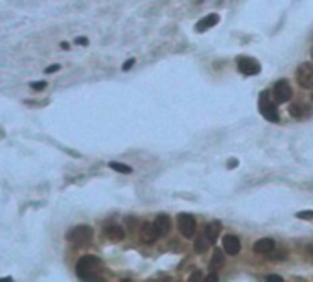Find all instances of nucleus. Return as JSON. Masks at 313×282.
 <instances>
[{
	"mask_svg": "<svg viewBox=\"0 0 313 282\" xmlns=\"http://www.w3.org/2000/svg\"><path fill=\"white\" fill-rule=\"evenodd\" d=\"M101 260L94 255H85L77 260L76 275L81 281H101Z\"/></svg>",
	"mask_w": 313,
	"mask_h": 282,
	"instance_id": "nucleus-1",
	"label": "nucleus"
},
{
	"mask_svg": "<svg viewBox=\"0 0 313 282\" xmlns=\"http://www.w3.org/2000/svg\"><path fill=\"white\" fill-rule=\"evenodd\" d=\"M269 94H271L269 91H262V94H260V100H258L260 115L264 116L267 122L276 124L278 120H280V113H278V109H276L275 102H271Z\"/></svg>",
	"mask_w": 313,
	"mask_h": 282,
	"instance_id": "nucleus-2",
	"label": "nucleus"
},
{
	"mask_svg": "<svg viewBox=\"0 0 313 282\" xmlns=\"http://www.w3.org/2000/svg\"><path fill=\"white\" fill-rule=\"evenodd\" d=\"M92 236H94V231L92 227L89 225H76V227H72V229L67 232V240H69L70 244H87V242H91Z\"/></svg>",
	"mask_w": 313,
	"mask_h": 282,
	"instance_id": "nucleus-3",
	"label": "nucleus"
},
{
	"mask_svg": "<svg viewBox=\"0 0 313 282\" xmlns=\"http://www.w3.org/2000/svg\"><path fill=\"white\" fill-rule=\"evenodd\" d=\"M177 225H179V232L184 238H193L195 231H197V220L193 214L183 212L177 216Z\"/></svg>",
	"mask_w": 313,
	"mask_h": 282,
	"instance_id": "nucleus-4",
	"label": "nucleus"
},
{
	"mask_svg": "<svg viewBox=\"0 0 313 282\" xmlns=\"http://www.w3.org/2000/svg\"><path fill=\"white\" fill-rule=\"evenodd\" d=\"M236 65H238V70H240L243 76H256V74H260V70H262V65H260L258 59L249 57V55H240L236 59Z\"/></svg>",
	"mask_w": 313,
	"mask_h": 282,
	"instance_id": "nucleus-5",
	"label": "nucleus"
},
{
	"mask_svg": "<svg viewBox=\"0 0 313 282\" xmlns=\"http://www.w3.org/2000/svg\"><path fill=\"white\" fill-rule=\"evenodd\" d=\"M297 83L302 89H312L313 87V63H302L295 72Z\"/></svg>",
	"mask_w": 313,
	"mask_h": 282,
	"instance_id": "nucleus-6",
	"label": "nucleus"
},
{
	"mask_svg": "<svg viewBox=\"0 0 313 282\" xmlns=\"http://www.w3.org/2000/svg\"><path fill=\"white\" fill-rule=\"evenodd\" d=\"M273 98H275L276 103H286L289 102L291 96H293V91H291V85L288 83V79H280L273 85Z\"/></svg>",
	"mask_w": 313,
	"mask_h": 282,
	"instance_id": "nucleus-7",
	"label": "nucleus"
},
{
	"mask_svg": "<svg viewBox=\"0 0 313 282\" xmlns=\"http://www.w3.org/2000/svg\"><path fill=\"white\" fill-rule=\"evenodd\" d=\"M140 238H142L144 244H155V242L161 238V234H159V231H157L153 221H144V223H142V227H140Z\"/></svg>",
	"mask_w": 313,
	"mask_h": 282,
	"instance_id": "nucleus-8",
	"label": "nucleus"
},
{
	"mask_svg": "<svg viewBox=\"0 0 313 282\" xmlns=\"http://www.w3.org/2000/svg\"><path fill=\"white\" fill-rule=\"evenodd\" d=\"M223 249H225V255L229 256H236L238 253L241 251V242L236 234H225L223 236Z\"/></svg>",
	"mask_w": 313,
	"mask_h": 282,
	"instance_id": "nucleus-9",
	"label": "nucleus"
},
{
	"mask_svg": "<svg viewBox=\"0 0 313 282\" xmlns=\"http://www.w3.org/2000/svg\"><path fill=\"white\" fill-rule=\"evenodd\" d=\"M103 234H105V238L111 240V242H122L123 238H125V231H123L122 225L111 223V225H105V227H103Z\"/></svg>",
	"mask_w": 313,
	"mask_h": 282,
	"instance_id": "nucleus-10",
	"label": "nucleus"
},
{
	"mask_svg": "<svg viewBox=\"0 0 313 282\" xmlns=\"http://www.w3.org/2000/svg\"><path fill=\"white\" fill-rule=\"evenodd\" d=\"M275 247L276 244L273 238H260V240H256L254 245H252L254 253H258V255H271V253L275 251Z\"/></svg>",
	"mask_w": 313,
	"mask_h": 282,
	"instance_id": "nucleus-11",
	"label": "nucleus"
},
{
	"mask_svg": "<svg viewBox=\"0 0 313 282\" xmlns=\"http://www.w3.org/2000/svg\"><path fill=\"white\" fill-rule=\"evenodd\" d=\"M153 223H155V227H157L161 236H166L169 231H171V218H169L168 214H159Z\"/></svg>",
	"mask_w": 313,
	"mask_h": 282,
	"instance_id": "nucleus-12",
	"label": "nucleus"
},
{
	"mask_svg": "<svg viewBox=\"0 0 313 282\" xmlns=\"http://www.w3.org/2000/svg\"><path fill=\"white\" fill-rule=\"evenodd\" d=\"M217 23H219V15H217V13H210V15L203 17V19H201V21L195 24V30H197L199 33H203V31L214 28Z\"/></svg>",
	"mask_w": 313,
	"mask_h": 282,
	"instance_id": "nucleus-13",
	"label": "nucleus"
},
{
	"mask_svg": "<svg viewBox=\"0 0 313 282\" xmlns=\"http://www.w3.org/2000/svg\"><path fill=\"white\" fill-rule=\"evenodd\" d=\"M219 232H221V223L219 221H210V223L205 225V236L210 240V244H214L216 240H217Z\"/></svg>",
	"mask_w": 313,
	"mask_h": 282,
	"instance_id": "nucleus-14",
	"label": "nucleus"
},
{
	"mask_svg": "<svg viewBox=\"0 0 313 282\" xmlns=\"http://www.w3.org/2000/svg\"><path fill=\"white\" fill-rule=\"evenodd\" d=\"M289 115L293 116V118H297V120H302V118L312 115V109H308L304 103H291Z\"/></svg>",
	"mask_w": 313,
	"mask_h": 282,
	"instance_id": "nucleus-15",
	"label": "nucleus"
},
{
	"mask_svg": "<svg viewBox=\"0 0 313 282\" xmlns=\"http://www.w3.org/2000/svg\"><path fill=\"white\" fill-rule=\"evenodd\" d=\"M223 253L225 249H216L214 255H212V258H210V269H219L223 266V262H225V256H223Z\"/></svg>",
	"mask_w": 313,
	"mask_h": 282,
	"instance_id": "nucleus-16",
	"label": "nucleus"
},
{
	"mask_svg": "<svg viewBox=\"0 0 313 282\" xmlns=\"http://www.w3.org/2000/svg\"><path fill=\"white\" fill-rule=\"evenodd\" d=\"M208 245H210V240L203 234V236H199L195 242H193V249H195V253H205L206 249H208Z\"/></svg>",
	"mask_w": 313,
	"mask_h": 282,
	"instance_id": "nucleus-17",
	"label": "nucleus"
},
{
	"mask_svg": "<svg viewBox=\"0 0 313 282\" xmlns=\"http://www.w3.org/2000/svg\"><path fill=\"white\" fill-rule=\"evenodd\" d=\"M109 168L115 170V172H120V174H133V168L123 164V162H116V160H111V162H109Z\"/></svg>",
	"mask_w": 313,
	"mask_h": 282,
	"instance_id": "nucleus-18",
	"label": "nucleus"
},
{
	"mask_svg": "<svg viewBox=\"0 0 313 282\" xmlns=\"http://www.w3.org/2000/svg\"><path fill=\"white\" fill-rule=\"evenodd\" d=\"M30 89H31V91H45V89H46V81H31Z\"/></svg>",
	"mask_w": 313,
	"mask_h": 282,
	"instance_id": "nucleus-19",
	"label": "nucleus"
},
{
	"mask_svg": "<svg viewBox=\"0 0 313 282\" xmlns=\"http://www.w3.org/2000/svg\"><path fill=\"white\" fill-rule=\"evenodd\" d=\"M125 223L129 225V231L135 232V229H137V225H138V220L137 218H133V216H129V218H125Z\"/></svg>",
	"mask_w": 313,
	"mask_h": 282,
	"instance_id": "nucleus-20",
	"label": "nucleus"
},
{
	"mask_svg": "<svg viewBox=\"0 0 313 282\" xmlns=\"http://www.w3.org/2000/svg\"><path fill=\"white\" fill-rule=\"evenodd\" d=\"M297 218H300V220H313V210H302V212H297Z\"/></svg>",
	"mask_w": 313,
	"mask_h": 282,
	"instance_id": "nucleus-21",
	"label": "nucleus"
},
{
	"mask_svg": "<svg viewBox=\"0 0 313 282\" xmlns=\"http://www.w3.org/2000/svg\"><path fill=\"white\" fill-rule=\"evenodd\" d=\"M133 65H135V57H131V59H127V61L123 63V65H122V70H125V72H127V70L133 69Z\"/></svg>",
	"mask_w": 313,
	"mask_h": 282,
	"instance_id": "nucleus-22",
	"label": "nucleus"
},
{
	"mask_svg": "<svg viewBox=\"0 0 313 282\" xmlns=\"http://www.w3.org/2000/svg\"><path fill=\"white\" fill-rule=\"evenodd\" d=\"M59 69H61V65H50V67H46V69H45V74H52V72H57Z\"/></svg>",
	"mask_w": 313,
	"mask_h": 282,
	"instance_id": "nucleus-23",
	"label": "nucleus"
},
{
	"mask_svg": "<svg viewBox=\"0 0 313 282\" xmlns=\"http://www.w3.org/2000/svg\"><path fill=\"white\" fill-rule=\"evenodd\" d=\"M188 281L193 282V281H203V275H201V271H195V273H192L190 277H188Z\"/></svg>",
	"mask_w": 313,
	"mask_h": 282,
	"instance_id": "nucleus-24",
	"label": "nucleus"
},
{
	"mask_svg": "<svg viewBox=\"0 0 313 282\" xmlns=\"http://www.w3.org/2000/svg\"><path fill=\"white\" fill-rule=\"evenodd\" d=\"M265 281H269V282H282L284 279H282V277H278V275H267V277H265Z\"/></svg>",
	"mask_w": 313,
	"mask_h": 282,
	"instance_id": "nucleus-25",
	"label": "nucleus"
},
{
	"mask_svg": "<svg viewBox=\"0 0 313 282\" xmlns=\"http://www.w3.org/2000/svg\"><path fill=\"white\" fill-rule=\"evenodd\" d=\"M76 45L87 46V45H89V39H87V37H76Z\"/></svg>",
	"mask_w": 313,
	"mask_h": 282,
	"instance_id": "nucleus-26",
	"label": "nucleus"
},
{
	"mask_svg": "<svg viewBox=\"0 0 313 282\" xmlns=\"http://www.w3.org/2000/svg\"><path fill=\"white\" fill-rule=\"evenodd\" d=\"M205 281L206 282H216V281H219V277H217L216 273H210L208 277H205Z\"/></svg>",
	"mask_w": 313,
	"mask_h": 282,
	"instance_id": "nucleus-27",
	"label": "nucleus"
},
{
	"mask_svg": "<svg viewBox=\"0 0 313 282\" xmlns=\"http://www.w3.org/2000/svg\"><path fill=\"white\" fill-rule=\"evenodd\" d=\"M306 255H308L310 258H312V256H313V244H310V245H308V247H306Z\"/></svg>",
	"mask_w": 313,
	"mask_h": 282,
	"instance_id": "nucleus-28",
	"label": "nucleus"
},
{
	"mask_svg": "<svg viewBox=\"0 0 313 282\" xmlns=\"http://www.w3.org/2000/svg\"><path fill=\"white\" fill-rule=\"evenodd\" d=\"M227 166H229V168H234V166H238V159H230L229 162H227Z\"/></svg>",
	"mask_w": 313,
	"mask_h": 282,
	"instance_id": "nucleus-29",
	"label": "nucleus"
},
{
	"mask_svg": "<svg viewBox=\"0 0 313 282\" xmlns=\"http://www.w3.org/2000/svg\"><path fill=\"white\" fill-rule=\"evenodd\" d=\"M59 46H61L63 50H69V48H70V45H69V43H67V41H63V43H61V45H59Z\"/></svg>",
	"mask_w": 313,
	"mask_h": 282,
	"instance_id": "nucleus-30",
	"label": "nucleus"
},
{
	"mask_svg": "<svg viewBox=\"0 0 313 282\" xmlns=\"http://www.w3.org/2000/svg\"><path fill=\"white\" fill-rule=\"evenodd\" d=\"M312 100H313V94H312Z\"/></svg>",
	"mask_w": 313,
	"mask_h": 282,
	"instance_id": "nucleus-31",
	"label": "nucleus"
},
{
	"mask_svg": "<svg viewBox=\"0 0 313 282\" xmlns=\"http://www.w3.org/2000/svg\"><path fill=\"white\" fill-rule=\"evenodd\" d=\"M312 55H313V53H312Z\"/></svg>",
	"mask_w": 313,
	"mask_h": 282,
	"instance_id": "nucleus-32",
	"label": "nucleus"
}]
</instances>
